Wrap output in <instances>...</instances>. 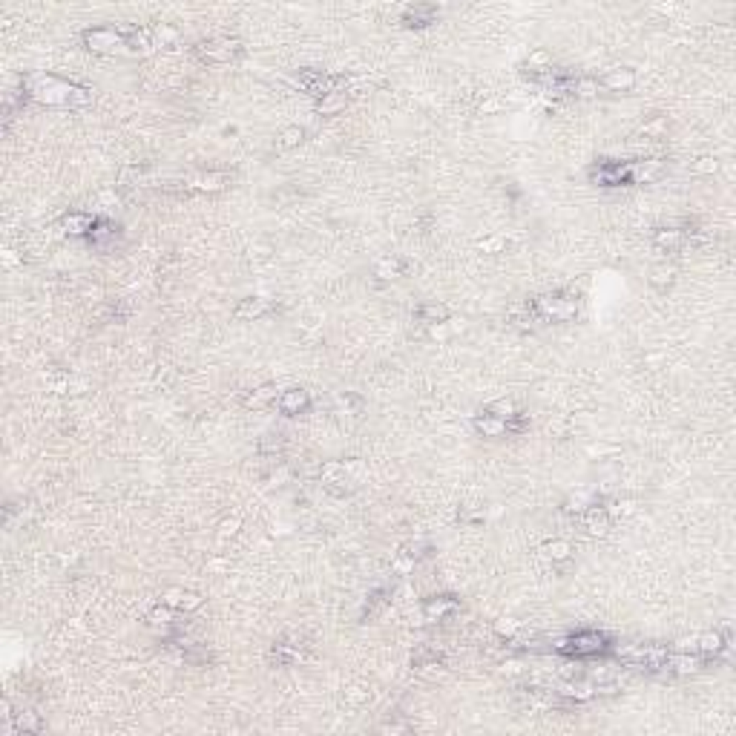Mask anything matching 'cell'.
<instances>
[{
  "mask_svg": "<svg viewBox=\"0 0 736 736\" xmlns=\"http://www.w3.org/2000/svg\"><path fill=\"white\" fill-rule=\"evenodd\" d=\"M23 92L29 98H35L41 104H52V107H81L89 101V89L61 81V78L46 75V72L23 78Z\"/></svg>",
  "mask_w": 736,
  "mask_h": 736,
  "instance_id": "1",
  "label": "cell"
},
{
  "mask_svg": "<svg viewBox=\"0 0 736 736\" xmlns=\"http://www.w3.org/2000/svg\"><path fill=\"white\" fill-rule=\"evenodd\" d=\"M532 314L538 319H552V323H570L578 314V302L567 294H547L532 302Z\"/></svg>",
  "mask_w": 736,
  "mask_h": 736,
  "instance_id": "2",
  "label": "cell"
},
{
  "mask_svg": "<svg viewBox=\"0 0 736 736\" xmlns=\"http://www.w3.org/2000/svg\"><path fill=\"white\" fill-rule=\"evenodd\" d=\"M81 41H84V46H87L89 52H98V55H113V52H118V50H124V46H127L124 32H118L113 26L84 29Z\"/></svg>",
  "mask_w": 736,
  "mask_h": 736,
  "instance_id": "3",
  "label": "cell"
},
{
  "mask_svg": "<svg viewBox=\"0 0 736 736\" xmlns=\"http://www.w3.org/2000/svg\"><path fill=\"white\" fill-rule=\"evenodd\" d=\"M196 55L204 63H230L242 55V43L233 38H210V41L196 43Z\"/></svg>",
  "mask_w": 736,
  "mask_h": 736,
  "instance_id": "4",
  "label": "cell"
},
{
  "mask_svg": "<svg viewBox=\"0 0 736 736\" xmlns=\"http://www.w3.org/2000/svg\"><path fill=\"white\" fill-rule=\"evenodd\" d=\"M555 650L567 653V656H598L607 650V636L596 633V630H584V633H575V636L564 638Z\"/></svg>",
  "mask_w": 736,
  "mask_h": 736,
  "instance_id": "5",
  "label": "cell"
},
{
  "mask_svg": "<svg viewBox=\"0 0 736 736\" xmlns=\"http://www.w3.org/2000/svg\"><path fill=\"white\" fill-rule=\"evenodd\" d=\"M630 184H653L664 175V162L662 158H642V162H630Z\"/></svg>",
  "mask_w": 736,
  "mask_h": 736,
  "instance_id": "6",
  "label": "cell"
},
{
  "mask_svg": "<svg viewBox=\"0 0 736 736\" xmlns=\"http://www.w3.org/2000/svg\"><path fill=\"white\" fill-rule=\"evenodd\" d=\"M589 179L601 187H618V184H630V170L627 164H616V162H601L598 167H593Z\"/></svg>",
  "mask_w": 736,
  "mask_h": 736,
  "instance_id": "7",
  "label": "cell"
},
{
  "mask_svg": "<svg viewBox=\"0 0 736 736\" xmlns=\"http://www.w3.org/2000/svg\"><path fill=\"white\" fill-rule=\"evenodd\" d=\"M705 664V659H699V656H691V653H667L664 662H662V670L664 673H676V676H691L696 670Z\"/></svg>",
  "mask_w": 736,
  "mask_h": 736,
  "instance_id": "8",
  "label": "cell"
},
{
  "mask_svg": "<svg viewBox=\"0 0 736 736\" xmlns=\"http://www.w3.org/2000/svg\"><path fill=\"white\" fill-rule=\"evenodd\" d=\"M598 87L610 89V92H627L636 87V72L630 67H613L598 78Z\"/></svg>",
  "mask_w": 736,
  "mask_h": 736,
  "instance_id": "9",
  "label": "cell"
},
{
  "mask_svg": "<svg viewBox=\"0 0 736 736\" xmlns=\"http://www.w3.org/2000/svg\"><path fill=\"white\" fill-rule=\"evenodd\" d=\"M277 406L282 414H288V418H294V414H302L308 406H311V397L305 389H288L277 397Z\"/></svg>",
  "mask_w": 736,
  "mask_h": 736,
  "instance_id": "10",
  "label": "cell"
},
{
  "mask_svg": "<svg viewBox=\"0 0 736 736\" xmlns=\"http://www.w3.org/2000/svg\"><path fill=\"white\" fill-rule=\"evenodd\" d=\"M584 526H587L589 535L604 538L610 532V509L601 506V504H593L589 509H584Z\"/></svg>",
  "mask_w": 736,
  "mask_h": 736,
  "instance_id": "11",
  "label": "cell"
},
{
  "mask_svg": "<svg viewBox=\"0 0 736 736\" xmlns=\"http://www.w3.org/2000/svg\"><path fill=\"white\" fill-rule=\"evenodd\" d=\"M457 601L452 598V596H435V598H429L426 604H423V618L426 621H443L446 616H452V613H457Z\"/></svg>",
  "mask_w": 736,
  "mask_h": 736,
  "instance_id": "12",
  "label": "cell"
},
{
  "mask_svg": "<svg viewBox=\"0 0 736 736\" xmlns=\"http://www.w3.org/2000/svg\"><path fill=\"white\" fill-rule=\"evenodd\" d=\"M435 18H437V9H435V6H429V3L409 6V9L403 12V23L411 26V29H420V26L435 23Z\"/></svg>",
  "mask_w": 736,
  "mask_h": 736,
  "instance_id": "13",
  "label": "cell"
},
{
  "mask_svg": "<svg viewBox=\"0 0 736 736\" xmlns=\"http://www.w3.org/2000/svg\"><path fill=\"white\" fill-rule=\"evenodd\" d=\"M684 242H687V233L679 230V228H662V230H656V236H653V245L659 250H667V253L679 250Z\"/></svg>",
  "mask_w": 736,
  "mask_h": 736,
  "instance_id": "14",
  "label": "cell"
},
{
  "mask_svg": "<svg viewBox=\"0 0 736 736\" xmlns=\"http://www.w3.org/2000/svg\"><path fill=\"white\" fill-rule=\"evenodd\" d=\"M475 429L481 431L484 437H504L506 435V420L504 418H495L492 411H481L475 418Z\"/></svg>",
  "mask_w": 736,
  "mask_h": 736,
  "instance_id": "15",
  "label": "cell"
},
{
  "mask_svg": "<svg viewBox=\"0 0 736 736\" xmlns=\"http://www.w3.org/2000/svg\"><path fill=\"white\" fill-rule=\"evenodd\" d=\"M696 645H699V650H702V656H705V659H716V656H722L730 645H728V638L722 636V633H705V636H699L696 638Z\"/></svg>",
  "mask_w": 736,
  "mask_h": 736,
  "instance_id": "16",
  "label": "cell"
},
{
  "mask_svg": "<svg viewBox=\"0 0 736 736\" xmlns=\"http://www.w3.org/2000/svg\"><path fill=\"white\" fill-rule=\"evenodd\" d=\"M268 311H270V302L265 296H248V299H242L236 305V316L239 319H259Z\"/></svg>",
  "mask_w": 736,
  "mask_h": 736,
  "instance_id": "17",
  "label": "cell"
},
{
  "mask_svg": "<svg viewBox=\"0 0 736 736\" xmlns=\"http://www.w3.org/2000/svg\"><path fill=\"white\" fill-rule=\"evenodd\" d=\"M418 319L426 325H437V323H449V308L443 302H423L418 308Z\"/></svg>",
  "mask_w": 736,
  "mask_h": 736,
  "instance_id": "18",
  "label": "cell"
},
{
  "mask_svg": "<svg viewBox=\"0 0 736 736\" xmlns=\"http://www.w3.org/2000/svg\"><path fill=\"white\" fill-rule=\"evenodd\" d=\"M345 104H348V92H325L323 98L316 101V113L319 116H337L345 109Z\"/></svg>",
  "mask_w": 736,
  "mask_h": 736,
  "instance_id": "19",
  "label": "cell"
},
{
  "mask_svg": "<svg viewBox=\"0 0 736 736\" xmlns=\"http://www.w3.org/2000/svg\"><path fill=\"white\" fill-rule=\"evenodd\" d=\"M561 693L567 696V699H575V702H587V699H593L596 693H598V687L593 684V682H564L561 684Z\"/></svg>",
  "mask_w": 736,
  "mask_h": 736,
  "instance_id": "20",
  "label": "cell"
},
{
  "mask_svg": "<svg viewBox=\"0 0 736 736\" xmlns=\"http://www.w3.org/2000/svg\"><path fill=\"white\" fill-rule=\"evenodd\" d=\"M95 225V219L87 216V213H69V216H63V230H67L69 236H89Z\"/></svg>",
  "mask_w": 736,
  "mask_h": 736,
  "instance_id": "21",
  "label": "cell"
},
{
  "mask_svg": "<svg viewBox=\"0 0 736 736\" xmlns=\"http://www.w3.org/2000/svg\"><path fill=\"white\" fill-rule=\"evenodd\" d=\"M409 274V262L400 259V256H389V259L377 262V277L382 279H397V277H406Z\"/></svg>",
  "mask_w": 736,
  "mask_h": 736,
  "instance_id": "22",
  "label": "cell"
},
{
  "mask_svg": "<svg viewBox=\"0 0 736 736\" xmlns=\"http://www.w3.org/2000/svg\"><path fill=\"white\" fill-rule=\"evenodd\" d=\"M113 239H116V225H113V221L95 219V225L89 230V242L95 248H107V242H113Z\"/></svg>",
  "mask_w": 736,
  "mask_h": 736,
  "instance_id": "23",
  "label": "cell"
},
{
  "mask_svg": "<svg viewBox=\"0 0 736 736\" xmlns=\"http://www.w3.org/2000/svg\"><path fill=\"white\" fill-rule=\"evenodd\" d=\"M277 386H259V389H253L248 397H245V409H265L270 406L277 400Z\"/></svg>",
  "mask_w": 736,
  "mask_h": 736,
  "instance_id": "24",
  "label": "cell"
},
{
  "mask_svg": "<svg viewBox=\"0 0 736 736\" xmlns=\"http://www.w3.org/2000/svg\"><path fill=\"white\" fill-rule=\"evenodd\" d=\"M228 184V175L225 173H202L199 179H193V187L202 190V193H216Z\"/></svg>",
  "mask_w": 736,
  "mask_h": 736,
  "instance_id": "25",
  "label": "cell"
},
{
  "mask_svg": "<svg viewBox=\"0 0 736 736\" xmlns=\"http://www.w3.org/2000/svg\"><path fill=\"white\" fill-rule=\"evenodd\" d=\"M299 656H302V650L296 645H288V642H279V645H274V650H270V659H274L277 664L299 662Z\"/></svg>",
  "mask_w": 736,
  "mask_h": 736,
  "instance_id": "26",
  "label": "cell"
},
{
  "mask_svg": "<svg viewBox=\"0 0 736 736\" xmlns=\"http://www.w3.org/2000/svg\"><path fill=\"white\" fill-rule=\"evenodd\" d=\"M541 552L550 558V561H567V558L572 555V547L567 541H561V538H555V541H550V543H543L541 547Z\"/></svg>",
  "mask_w": 736,
  "mask_h": 736,
  "instance_id": "27",
  "label": "cell"
},
{
  "mask_svg": "<svg viewBox=\"0 0 736 736\" xmlns=\"http://www.w3.org/2000/svg\"><path fill=\"white\" fill-rule=\"evenodd\" d=\"M593 504H598V501H596L589 492H584V489H581V492L570 495V498L564 501V512H575V515H581V512H584V509H589Z\"/></svg>",
  "mask_w": 736,
  "mask_h": 736,
  "instance_id": "28",
  "label": "cell"
},
{
  "mask_svg": "<svg viewBox=\"0 0 736 736\" xmlns=\"http://www.w3.org/2000/svg\"><path fill=\"white\" fill-rule=\"evenodd\" d=\"M41 728H43V722L38 719V713H14L12 730H18V733H38Z\"/></svg>",
  "mask_w": 736,
  "mask_h": 736,
  "instance_id": "29",
  "label": "cell"
},
{
  "mask_svg": "<svg viewBox=\"0 0 736 736\" xmlns=\"http://www.w3.org/2000/svg\"><path fill=\"white\" fill-rule=\"evenodd\" d=\"M596 92H598V78H589V75L572 78V95L575 98H593Z\"/></svg>",
  "mask_w": 736,
  "mask_h": 736,
  "instance_id": "30",
  "label": "cell"
},
{
  "mask_svg": "<svg viewBox=\"0 0 736 736\" xmlns=\"http://www.w3.org/2000/svg\"><path fill=\"white\" fill-rule=\"evenodd\" d=\"M147 621L153 624V627H173V624H175V607L158 604L155 610L147 616Z\"/></svg>",
  "mask_w": 736,
  "mask_h": 736,
  "instance_id": "31",
  "label": "cell"
},
{
  "mask_svg": "<svg viewBox=\"0 0 736 736\" xmlns=\"http://www.w3.org/2000/svg\"><path fill=\"white\" fill-rule=\"evenodd\" d=\"M302 138H305V130L302 127H285V130L279 133V141H277V147L279 150H291V147H299Z\"/></svg>",
  "mask_w": 736,
  "mask_h": 736,
  "instance_id": "32",
  "label": "cell"
},
{
  "mask_svg": "<svg viewBox=\"0 0 736 736\" xmlns=\"http://www.w3.org/2000/svg\"><path fill=\"white\" fill-rule=\"evenodd\" d=\"M360 406H362V400H360L357 394H351V391H345V394L337 397V409L345 411V414H357Z\"/></svg>",
  "mask_w": 736,
  "mask_h": 736,
  "instance_id": "33",
  "label": "cell"
},
{
  "mask_svg": "<svg viewBox=\"0 0 736 736\" xmlns=\"http://www.w3.org/2000/svg\"><path fill=\"white\" fill-rule=\"evenodd\" d=\"M673 277H676V270L673 268H653V277H650V282L656 285V288H664V285H670L673 282Z\"/></svg>",
  "mask_w": 736,
  "mask_h": 736,
  "instance_id": "34",
  "label": "cell"
},
{
  "mask_svg": "<svg viewBox=\"0 0 736 736\" xmlns=\"http://www.w3.org/2000/svg\"><path fill=\"white\" fill-rule=\"evenodd\" d=\"M477 248H481L484 253H504L506 239H504V236H489V239H481V242H477Z\"/></svg>",
  "mask_w": 736,
  "mask_h": 736,
  "instance_id": "35",
  "label": "cell"
},
{
  "mask_svg": "<svg viewBox=\"0 0 736 736\" xmlns=\"http://www.w3.org/2000/svg\"><path fill=\"white\" fill-rule=\"evenodd\" d=\"M486 411H492L495 418H504V420H506V418H512V414H515V406H512L509 400H495V403L486 406Z\"/></svg>",
  "mask_w": 736,
  "mask_h": 736,
  "instance_id": "36",
  "label": "cell"
},
{
  "mask_svg": "<svg viewBox=\"0 0 736 736\" xmlns=\"http://www.w3.org/2000/svg\"><path fill=\"white\" fill-rule=\"evenodd\" d=\"M495 630H498V636L512 638V636H515V633L521 630V621H515V618H501L498 624H495Z\"/></svg>",
  "mask_w": 736,
  "mask_h": 736,
  "instance_id": "37",
  "label": "cell"
},
{
  "mask_svg": "<svg viewBox=\"0 0 736 736\" xmlns=\"http://www.w3.org/2000/svg\"><path fill=\"white\" fill-rule=\"evenodd\" d=\"M693 167H696L699 173H716L719 162H716V158H711V155H702V158H699V162H696Z\"/></svg>",
  "mask_w": 736,
  "mask_h": 736,
  "instance_id": "38",
  "label": "cell"
},
{
  "mask_svg": "<svg viewBox=\"0 0 736 736\" xmlns=\"http://www.w3.org/2000/svg\"><path fill=\"white\" fill-rule=\"evenodd\" d=\"M182 598H184V589H167L164 598H162V604H167V607H182Z\"/></svg>",
  "mask_w": 736,
  "mask_h": 736,
  "instance_id": "39",
  "label": "cell"
},
{
  "mask_svg": "<svg viewBox=\"0 0 736 736\" xmlns=\"http://www.w3.org/2000/svg\"><path fill=\"white\" fill-rule=\"evenodd\" d=\"M199 604H202V598H199L196 593H184V598H182V610H196Z\"/></svg>",
  "mask_w": 736,
  "mask_h": 736,
  "instance_id": "40",
  "label": "cell"
},
{
  "mask_svg": "<svg viewBox=\"0 0 736 736\" xmlns=\"http://www.w3.org/2000/svg\"><path fill=\"white\" fill-rule=\"evenodd\" d=\"M380 730H382V733H406L409 725H403V722H389V725H382Z\"/></svg>",
  "mask_w": 736,
  "mask_h": 736,
  "instance_id": "41",
  "label": "cell"
},
{
  "mask_svg": "<svg viewBox=\"0 0 736 736\" xmlns=\"http://www.w3.org/2000/svg\"><path fill=\"white\" fill-rule=\"evenodd\" d=\"M236 526H239V518L225 521V523H221V535H233V532H236Z\"/></svg>",
  "mask_w": 736,
  "mask_h": 736,
  "instance_id": "42",
  "label": "cell"
}]
</instances>
